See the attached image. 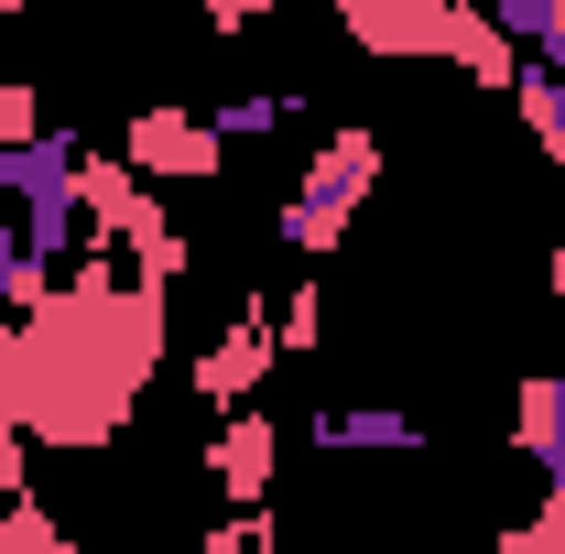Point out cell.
I'll use <instances>...</instances> for the list:
<instances>
[{"mask_svg": "<svg viewBox=\"0 0 565 554\" xmlns=\"http://www.w3.org/2000/svg\"><path fill=\"white\" fill-rule=\"evenodd\" d=\"M196 554H282V533H273V511H239V522H207Z\"/></svg>", "mask_w": 565, "mask_h": 554, "instance_id": "14", "label": "cell"}, {"mask_svg": "<svg viewBox=\"0 0 565 554\" xmlns=\"http://www.w3.org/2000/svg\"><path fill=\"white\" fill-rule=\"evenodd\" d=\"M0 22H22V0H0Z\"/></svg>", "mask_w": 565, "mask_h": 554, "instance_id": "18", "label": "cell"}, {"mask_svg": "<svg viewBox=\"0 0 565 554\" xmlns=\"http://www.w3.org/2000/svg\"><path fill=\"white\" fill-rule=\"evenodd\" d=\"M555 381H565V338H555Z\"/></svg>", "mask_w": 565, "mask_h": 554, "instance_id": "19", "label": "cell"}, {"mask_svg": "<svg viewBox=\"0 0 565 554\" xmlns=\"http://www.w3.org/2000/svg\"><path fill=\"white\" fill-rule=\"evenodd\" d=\"M273 359H282V348H273V305H239V316H228V338L196 348V403L239 414V403L273 381Z\"/></svg>", "mask_w": 565, "mask_h": 554, "instance_id": "5", "label": "cell"}, {"mask_svg": "<svg viewBox=\"0 0 565 554\" xmlns=\"http://www.w3.org/2000/svg\"><path fill=\"white\" fill-rule=\"evenodd\" d=\"M207 11V33H250V22H273V0H196Z\"/></svg>", "mask_w": 565, "mask_h": 554, "instance_id": "16", "label": "cell"}, {"mask_svg": "<svg viewBox=\"0 0 565 554\" xmlns=\"http://www.w3.org/2000/svg\"><path fill=\"white\" fill-rule=\"evenodd\" d=\"M511 446L544 468V500H565V381L555 370H533V381L511 392Z\"/></svg>", "mask_w": 565, "mask_h": 554, "instance_id": "8", "label": "cell"}, {"mask_svg": "<svg viewBox=\"0 0 565 554\" xmlns=\"http://www.w3.org/2000/svg\"><path fill=\"white\" fill-rule=\"evenodd\" d=\"M120 163H131L141 185H207L217 163H228V141L207 131V109H141L131 131H120Z\"/></svg>", "mask_w": 565, "mask_h": 554, "instance_id": "3", "label": "cell"}, {"mask_svg": "<svg viewBox=\"0 0 565 554\" xmlns=\"http://www.w3.org/2000/svg\"><path fill=\"white\" fill-rule=\"evenodd\" d=\"M33 131H44V98H33L22 76H0V152H22Z\"/></svg>", "mask_w": 565, "mask_h": 554, "instance_id": "15", "label": "cell"}, {"mask_svg": "<svg viewBox=\"0 0 565 554\" xmlns=\"http://www.w3.org/2000/svg\"><path fill=\"white\" fill-rule=\"evenodd\" d=\"M76 163H87V141L55 131V120L22 141V152H0V196H11V217H22V251H33L55 283H66V262L87 251V196H76Z\"/></svg>", "mask_w": 565, "mask_h": 554, "instance_id": "1", "label": "cell"}, {"mask_svg": "<svg viewBox=\"0 0 565 554\" xmlns=\"http://www.w3.org/2000/svg\"><path fill=\"white\" fill-rule=\"evenodd\" d=\"M424 55H446L457 76H479V87H500V98H511V76H522V55L500 44V22L479 11V0H435V44H424Z\"/></svg>", "mask_w": 565, "mask_h": 554, "instance_id": "7", "label": "cell"}, {"mask_svg": "<svg viewBox=\"0 0 565 554\" xmlns=\"http://www.w3.org/2000/svg\"><path fill=\"white\" fill-rule=\"evenodd\" d=\"M316 338H327V294H316V283H294V294L273 305V348H282V359H305Z\"/></svg>", "mask_w": 565, "mask_h": 554, "instance_id": "12", "label": "cell"}, {"mask_svg": "<svg viewBox=\"0 0 565 554\" xmlns=\"http://www.w3.org/2000/svg\"><path fill=\"white\" fill-rule=\"evenodd\" d=\"M0 554H76V544L55 533V511H44V500H11V511H0Z\"/></svg>", "mask_w": 565, "mask_h": 554, "instance_id": "13", "label": "cell"}, {"mask_svg": "<svg viewBox=\"0 0 565 554\" xmlns=\"http://www.w3.org/2000/svg\"><path fill=\"white\" fill-rule=\"evenodd\" d=\"M511 109H522V131L544 141V163H565V76L522 66V76H511Z\"/></svg>", "mask_w": 565, "mask_h": 554, "instance_id": "11", "label": "cell"}, {"mask_svg": "<svg viewBox=\"0 0 565 554\" xmlns=\"http://www.w3.org/2000/svg\"><path fill=\"white\" fill-rule=\"evenodd\" d=\"M544 294L565 305V228H555V251H544Z\"/></svg>", "mask_w": 565, "mask_h": 554, "instance_id": "17", "label": "cell"}, {"mask_svg": "<svg viewBox=\"0 0 565 554\" xmlns=\"http://www.w3.org/2000/svg\"><path fill=\"white\" fill-rule=\"evenodd\" d=\"M305 446L316 457H424L435 435L414 403H327V414H305Z\"/></svg>", "mask_w": 565, "mask_h": 554, "instance_id": "4", "label": "cell"}, {"mask_svg": "<svg viewBox=\"0 0 565 554\" xmlns=\"http://www.w3.org/2000/svg\"><path fill=\"white\" fill-rule=\"evenodd\" d=\"M338 22L370 55H424L435 44V0H338Z\"/></svg>", "mask_w": 565, "mask_h": 554, "instance_id": "9", "label": "cell"}, {"mask_svg": "<svg viewBox=\"0 0 565 554\" xmlns=\"http://www.w3.org/2000/svg\"><path fill=\"white\" fill-rule=\"evenodd\" d=\"M273 468H282V435H273V414L262 403H239V414L207 435V479L239 500V511H262L273 500Z\"/></svg>", "mask_w": 565, "mask_h": 554, "instance_id": "6", "label": "cell"}, {"mask_svg": "<svg viewBox=\"0 0 565 554\" xmlns=\"http://www.w3.org/2000/svg\"><path fill=\"white\" fill-rule=\"evenodd\" d=\"M282 120H305V87H239V98L207 109L217 141H262V131H282Z\"/></svg>", "mask_w": 565, "mask_h": 554, "instance_id": "10", "label": "cell"}, {"mask_svg": "<svg viewBox=\"0 0 565 554\" xmlns=\"http://www.w3.org/2000/svg\"><path fill=\"white\" fill-rule=\"evenodd\" d=\"M370 185H381V131L370 120H349V131H327L316 141V163L294 174V196H282V239L305 251V262H327L338 239L359 228V207H370Z\"/></svg>", "mask_w": 565, "mask_h": 554, "instance_id": "2", "label": "cell"}]
</instances>
